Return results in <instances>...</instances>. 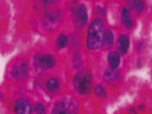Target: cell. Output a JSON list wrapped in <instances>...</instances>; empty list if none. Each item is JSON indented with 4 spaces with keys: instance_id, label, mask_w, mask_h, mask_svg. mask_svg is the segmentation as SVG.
Segmentation results:
<instances>
[{
    "instance_id": "277c9868",
    "label": "cell",
    "mask_w": 152,
    "mask_h": 114,
    "mask_svg": "<svg viewBox=\"0 0 152 114\" xmlns=\"http://www.w3.org/2000/svg\"><path fill=\"white\" fill-rule=\"evenodd\" d=\"M33 63L38 71H47V69H51L52 67H54L56 60L51 54H40L34 58Z\"/></svg>"
},
{
    "instance_id": "ac0fdd59",
    "label": "cell",
    "mask_w": 152,
    "mask_h": 114,
    "mask_svg": "<svg viewBox=\"0 0 152 114\" xmlns=\"http://www.w3.org/2000/svg\"><path fill=\"white\" fill-rule=\"evenodd\" d=\"M34 112H36V114H46V111H45V107L43 104H37L34 106Z\"/></svg>"
},
{
    "instance_id": "5b68a950",
    "label": "cell",
    "mask_w": 152,
    "mask_h": 114,
    "mask_svg": "<svg viewBox=\"0 0 152 114\" xmlns=\"http://www.w3.org/2000/svg\"><path fill=\"white\" fill-rule=\"evenodd\" d=\"M73 17V23L77 27L81 28L86 25L87 23V8H86L85 5H78L77 7L73 10L72 13Z\"/></svg>"
},
{
    "instance_id": "7c38bea8",
    "label": "cell",
    "mask_w": 152,
    "mask_h": 114,
    "mask_svg": "<svg viewBox=\"0 0 152 114\" xmlns=\"http://www.w3.org/2000/svg\"><path fill=\"white\" fill-rule=\"evenodd\" d=\"M118 47L121 54H126L130 47V39L126 34H121L118 39Z\"/></svg>"
},
{
    "instance_id": "3957f363",
    "label": "cell",
    "mask_w": 152,
    "mask_h": 114,
    "mask_svg": "<svg viewBox=\"0 0 152 114\" xmlns=\"http://www.w3.org/2000/svg\"><path fill=\"white\" fill-rule=\"evenodd\" d=\"M78 106L74 100L65 98L54 104L51 114H77Z\"/></svg>"
},
{
    "instance_id": "4fadbf2b",
    "label": "cell",
    "mask_w": 152,
    "mask_h": 114,
    "mask_svg": "<svg viewBox=\"0 0 152 114\" xmlns=\"http://www.w3.org/2000/svg\"><path fill=\"white\" fill-rule=\"evenodd\" d=\"M121 23H123V25L126 28H129V30L133 27V19L131 17V13L125 7L121 10Z\"/></svg>"
},
{
    "instance_id": "8fae6325",
    "label": "cell",
    "mask_w": 152,
    "mask_h": 114,
    "mask_svg": "<svg viewBox=\"0 0 152 114\" xmlns=\"http://www.w3.org/2000/svg\"><path fill=\"white\" fill-rule=\"evenodd\" d=\"M59 80L57 78H50L45 81V88L49 93H56V92L59 91Z\"/></svg>"
},
{
    "instance_id": "52a82bcc",
    "label": "cell",
    "mask_w": 152,
    "mask_h": 114,
    "mask_svg": "<svg viewBox=\"0 0 152 114\" xmlns=\"http://www.w3.org/2000/svg\"><path fill=\"white\" fill-rule=\"evenodd\" d=\"M14 114H32V105L27 99H18L14 102Z\"/></svg>"
},
{
    "instance_id": "6da1fadb",
    "label": "cell",
    "mask_w": 152,
    "mask_h": 114,
    "mask_svg": "<svg viewBox=\"0 0 152 114\" xmlns=\"http://www.w3.org/2000/svg\"><path fill=\"white\" fill-rule=\"evenodd\" d=\"M105 25L99 18L94 19L88 26L87 31V47L92 51L99 49L103 46L104 34H105Z\"/></svg>"
},
{
    "instance_id": "ba28073f",
    "label": "cell",
    "mask_w": 152,
    "mask_h": 114,
    "mask_svg": "<svg viewBox=\"0 0 152 114\" xmlns=\"http://www.w3.org/2000/svg\"><path fill=\"white\" fill-rule=\"evenodd\" d=\"M60 21V13L59 12H51V13H47L43 18V24H44L45 28L47 30H53L56 26L59 24Z\"/></svg>"
},
{
    "instance_id": "9a60e30c",
    "label": "cell",
    "mask_w": 152,
    "mask_h": 114,
    "mask_svg": "<svg viewBox=\"0 0 152 114\" xmlns=\"http://www.w3.org/2000/svg\"><path fill=\"white\" fill-rule=\"evenodd\" d=\"M131 6H132L134 12H136L137 14H139V13H142L143 11H144L145 3H144V0H132Z\"/></svg>"
},
{
    "instance_id": "8992f818",
    "label": "cell",
    "mask_w": 152,
    "mask_h": 114,
    "mask_svg": "<svg viewBox=\"0 0 152 114\" xmlns=\"http://www.w3.org/2000/svg\"><path fill=\"white\" fill-rule=\"evenodd\" d=\"M29 73V67H27V63L25 61H21L18 62L13 66L12 71H11V75L13 76L17 80H20V79H25Z\"/></svg>"
},
{
    "instance_id": "2e32d148",
    "label": "cell",
    "mask_w": 152,
    "mask_h": 114,
    "mask_svg": "<svg viewBox=\"0 0 152 114\" xmlns=\"http://www.w3.org/2000/svg\"><path fill=\"white\" fill-rule=\"evenodd\" d=\"M67 44H68V38H67V35L60 34L57 39V47L59 48V49H63V48H65L67 46Z\"/></svg>"
},
{
    "instance_id": "d6986e66",
    "label": "cell",
    "mask_w": 152,
    "mask_h": 114,
    "mask_svg": "<svg viewBox=\"0 0 152 114\" xmlns=\"http://www.w3.org/2000/svg\"><path fill=\"white\" fill-rule=\"evenodd\" d=\"M57 1L58 0H43V3H44L45 6H52L57 3Z\"/></svg>"
},
{
    "instance_id": "e0dca14e",
    "label": "cell",
    "mask_w": 152,
    "mask_h": 114,
    "mask_svg": "<svg viewBox=\"0 0 152 114\" xmlns=\"http://www.w3.org/2000/svg\"><path fill=\"white\" fill-rule=\"evenodd\" d=\"M94 94L98 96V98H100V99L106 98V91L101 85H97V86L94 87Z\"/></svg>"
},
{
    "instance_id": "7a4b0ae2",
    "label": "cell",
    "mask_w": 152,
    "mask_h": 114,
    "mask_svg": "<svg viewBox=\"0 0 152 114\" xmlns=\"http://www.w3.org/2000/svg\"><path fill=\"white\" fill-rule=\"evenodd\" d=\"M74 89L81 95H86L91 92L92 88V75L87 69H82L75 74L73 79Z\"/></svg>"
},
{
    "instance_id": "5bb4252c",
    "label": "cell",
    "mask_w": 152,
    "mask_h": 114,
    "mask_svg": "<svg viewBox=\"0 0 152 114\" xmlns=\"http://www.w3.org/2000/svg\"><path fill=\"white\" fill-rule=\"evenodd\" d=\"M113 42H114V35L112 33L111 30H106L105 31V34H104V41H103V46L107 49L112 48L113 46Z\"/></svg>"
},
{
    "instance_id": "30bf717a",
    "label": "cell",
    "mask_w": 152,
    "mask_h": 114,
    "mask_svg": "<svg viewBox=\"0 0 152 114\" xmlns=\"http://www.w3.org/2000/svg\"><path fill=\"white\" fill-rule=\"evenodd\" d=\"M107 61H108V65H110V68L117 69L118 66L120 65V55H119V53L116 51L110 52L107 56Z\"/></svg>"
},
{
    "instance_id": "9c48e42d",
    "label": "cell",
    "mask_w": 152,
    "mask_h": 114,
    "mask_svg": "<svg viewBox=\"0 0 152 114\" xmlns=\"http://www.w3.org/2000/svg\"><path fill=\"white\" fill-rule=\"evenodd\" d=\"M119 76H120V73H119L117 69H106L104 72V80L110 85L116 84L117 81L119 80Z\"/></svg>"
},
{
    "instance_id": "44dd1931",
    "label": "cell",
    "mask_w": 152,
    "mask_h": 114,
    "mask_svg": "<svg viewBox=\"0 0 152 114\" xmlns=\"http://www.w3.org/2000/svg\"><path fill=\"white\" fill-rule=\"evenodd\" d=\"M144 108H145L144 105H140V106H139V109H144Z\"/></svg>"
},
{
    "instance_id": "ffe728a7",
    "label": "cell",
    "mask_w": 152,
    "mask_h": 114,
    "mask_svg": "<svg viewBox=\"0 0 152 114\" xmlns=\"http://www.w3.org/2000/svg\"><path fill=\"white\" fill-rule=\"evenodd\" d=\"M129 113H130V114H137V111H136L134 108H131V109L129 111Z\"/></svg>"
}]
</instances>
